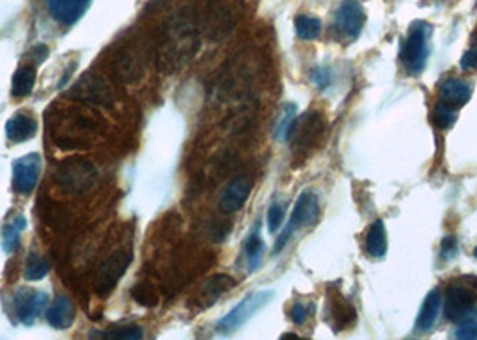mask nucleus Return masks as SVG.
I'll use <instances>...</instances> for the list:
<instances>
[{
	"mask_svg": "<svg viewBox=\"0 0 477 340\" xmlns=\"http://www.w3.org/2000/svg\"><path fill=\"white\" fill-rule=\"evenodd\" d=\"M237 285L234 278L227 274H218L214 278H210L208 281L199 288V292L194 295L192 303L199 308V310H205V308H210L212 304H215V301L221 297L225 292H228L230 288H234Z\"/></svg>",
	"mask_w": 477,
	"mask_h": 340,
	"instance_id": "16",
	"label": "nucleus"
},
{
	"mask_svg": "<svg viewBox=\"0 0 477 340\" xmlns=\"http://www.w3.org/2000/svg\"><path fill=\"white\" fill-rule=\"evenodd\" d=\"M244 11L246 0H208L203 18V31L210 40H225L243 20Z\"/></svg>",
	"mask_w": 477,
	"mask_h": 340,
	"instance_id": "2",
	"label": "nucleus"
},
{
	"mask_svg": "<svg viewBox=\"0 0 477 340\" xmlns=\"http://www.w3.org/2000/svg\"><path fill=\"white\" fill-rule=\"evenodd\" d=\"M97 168L87 160L81 158H69L62 161L56 172V181L65 192L69 193H85L92 190L97 183Z\"/></svg>",
	"mask_w": 477,
	"mask_h": 340,
	"instance_id": "6",
	"label": "nucleus"
},
{
	"mask_svg": "<svg viewBox=\"0 0 477 340\" xmlns=\"http://www.w3.org/2000/svg\"><path fill=\"white\" fill-rule=\"evenodd\" d=\"M308 77H311V81H313V84L318 90H327L330 87V82H332V70L329 66L318 65L308 72Z\"/></svg>",
	"mask_w": 477,
	"mask_h": 340,
	"instance_id": "33",
	"label": "nucleus"
},
{
	"mask_svg": "<svg viewBox=\"0 0 477 340\" xmlns=\"http://www.w3.org/2000/svg\"><path fill=\"white\" fill-rule=\"evenodd\" d=\"M90 337L117 340H138L144 339V330L136 326V324H117V326H111V328L104 330L101 333H92Z\"/></svg>",
	"mask_w": 477,
	"mask_h": 340,
	"instance_id": "25",
	"label": "nucleus"
},
{
	"mask_svg": "<svg viewBox=\"0 0 477 340\" xmlns=\"http://www.w3.org/2000/svg\"><path fill=\"white\" fill-rule=\"evenodd\" d=\"M457 120V110L445 106V104L438 103L434 108V113H432V122L436 124L440 129H448L453 127Z\"/></svg>",
	"mask_w": 477,
	"mask_h": 340,
	"instance_id": "31",
	"label": "nucleus"
},
{
	"mask_svg": "<svg viewBox=\"0 0 477 340\" xmlns=\"http://www.w3.org/2000/svg\"><path fill=\"white\" fill-rule=\"evenodd\" d=\"M323 135H325V119H323V115L320 111H308L305 115L294 119L285 142L291 144L294 158L304 161L320 145Z\"/></svg>",
	"mask_w": 477,
	"mask_h": 340,
	"instance_id": "3",
	"label": "nucleus"
},
{
	"mask_svg": "<svg viewBox=\"0 0 477 340\" xmlns=\"http://www.w3.org/2000/svg\"><path fill=\"white\" fill-rule=\"evenodd\" d=\"M327 317L330 320V328L334 333H339L346 328H352L357 320V311L350 304L345 295L338 290H330L327 297Z\"/></svg>",
	"mask_w": 477,
	"mask_h": 340,
	"instance_id": "12",
	"label": "nucleus"
},
{
	"mask_svg": "<svg viewBox=\"0 0 477 340\" xmlns=\"http://www.w3.org/2000/svg\"><path fill=\"white\" fill-rule=\"evenodd\" d=\"M47 304H49L47 292L33 290V288H20L13 300V306H15L18 320L27 324V326H31L45 311Z\"/></svg>",
	"mask_w": 477,
	"mask_h": 340,
	"instance_id": "11",
	"label": "nucleus"
},
{
	"mask_svg": "<svg viewBox=\"0 0 477 340\" xmlns=\"http://www.w3.org/2000/svg\"><path fill=\"white\" fill-rule=\"evenodd\" d=\"M441 304H443V301H441V292L438 288H434V290H431L425 295L422 308L418 311V317H416V330L418 332L429 333L436 326Z\"/></svg>",
	"mask_w": 477,
	"mask_h": 340,
	"instance_id": "19",
	"label": "nucleus"
},
{
	"mask_svg": "<svg viewBox=\"0 0 477 340\" xmlns=\"http://www.w3.org/2000/svg\"><path fill=\"white\" fill-rule=\"evenodd\" d=\"M457 254V238L454 235H448V237L443 238L441 242V258L450 262Z\"/></svg>",
	"mask_w": 477,
	"mask_h": 340,
	"instance_id": "36",
	"label": "nucleus"
},
{
	"mask_svg": "<svg viewBox=\"0 0 477 340\" xmlns=\"http://www.w3.org/2000/svg\"><path fill=\"white\" fill-rule=\"evenodd\" d=\"M294 31L297 36L304 41H313L320 36L321 33V22L320 18L311 17V15H300L294 20Z\"/></svg>",
	"mask_w": 477,
	"mask_h": 340,
	"instance_id": "26",
	"label": "nucleus"
},
{
	"mask_svg": "<svg viewBox=\"0 0 477 340\" xmlns=\"http://www.w3.org/2000/svg\"><path fill=\"white\" fill-rule=\"evenodd\" d=\"M476 2H477V0H476Z\"/></svg>",
	"mask_w": 477,
	"mask_h": 340,
	"instance_id": "43",
	"label": "nucleus"
},
{
	"mask_svg": "<svg viewBox=\"0 0 477 340\" xmlns=\"http://www.w3.org/2000/svg\"><path fill=\"white\" fill-rule=\"evenodd\" d=\"M320 219V199L314 192L305 190L300 197H298L297 205L292 208L291 221L289 224L298 230V228H308V226L316 224Z\"/></svg>",
	"mask_w": 477,
	"mask_h": 340,
	"instance_id": "15",
	"label": "nucleus"
},
{
	"mask_svg": "<svg viewBox=\"0 0 477 340\" xmlns=\"http://www.w3.org/2000/svg\"><path fill=\"white\" fill-rule=\"evenodd\" d=\"M292 233H294V228H292L291 224L285 226V230L278 235V238H276V244H275V247H273V254H278L280 251L287 246V242L291 240Z\"/></svg>",
	"mask_w": 477,
	"mask_h": 340,
	"instance_id": "38",
	"label": "nucleus"
},
{
	"mask_svg": "<svg viewBox=\"0 0 477 340\" xmlns=\"http://www.w3.org/2000/svg\"><path fill=\"white\" fill-rule=\"evenodd\" d=\"M364 24L366 13L357 0H345L334 13V29L346 41L359 38Z\"/></svg>",
	"mask_w": 477,
	"mask_h": 340,
	"instance_id": "9",
	"label": "nucleus"
},
{
	"mask_svg": "<svg viewBox=\"0 0 477 340\" xmlns=\"http://www.w3.org/2000/svg\"><path fill=\"white\" fill-rule=\"evenodd\" d=\"M472 84L469 81L457 77H448L447 81L441 82L440 87V101L438 103L445 104V106L453 108V110H460L465 106L472 97Z\"/></svg>",
	"mask_w": 477,
	"mask_h": 340,
	"instance_id": "17",
	"label": "nucleus"
},
{
	"mask_svg": "<svg viewBox=\"0 0 477 340\" xmlns=\"http://www.w3.org/2000/svg\"><path fill=\"white\" fill-rule=\"evenodd\" d=\"M38 131V122L31 113L18 111L6 122V136L13 144H22L33 138Z\"/></svg>",
	"mask_w": 477,
	"mask_h": 340,
	"instance_id": "18",
	"label": "nucleus"
},
{
	"mask_svg": "<svg viewBox=\"0 0 477 340\" xmlns=\"http://www.w3.org/2000/svg\"><path fill=\"white\" fill-rule=\"evenodd\" d=\"M192 15H180L169 24L162 41V61L176 65L183 63L198 49V33H196Z\"/></svg>",
	"mask_w": 477,
	"mask_h": 340,
	"instance_id": "1",
	"label": "nucleus"
},
{
	"mask_svg": "<svg viewBox=\"0 0 477 340\" xmlns=\"http://www.w3.org/2000/svg\"><path fill=\"white\" fill-rule=\"evenodd\" d=\"M364 247H366L368 254L371 258H383L387 253V233L384 222L378 219L373 224L368 228L366 240H364Z\"/></svg>",
	"mask_w": 477,
	"mask_h": 340,
	"instance_id": "22",
	"label": "nucleus"
},
{
	"mask_svg": "<svg viewBox=\"0 0 477 340\" xmlns=\"http://www.w3.org/2000/svg\"><path fill=\"white\" fill-rule=\"evenodd\" d=\"M76 94L85 101L94 104H110L113 101L110 87L103 77H83L81 82L76 87Z\"/></svg>",
	"mask_w": 477,
	"mask_h": 340,
	"instance_id": "20",
	"label": "nucleus"
},
{
	"mask_svg": "<svg viewBox=\"0 0 477 340\" xmlns=\"http://www.w3.org/2000/svg\"><path fill=\"white\" fill-rule=\"evenodd\" d=\"M34 82H36V70L34 66L25 65L15 72L11 81V95L17 98L27 97L31 95L34 88Z\"/></svg>",
	"mask_w": 477,
	"mask_h": 340,
	"instance_id": "23",
	"label": "nucleus"
},
{
	"mask_svg": "<svg viewBox=\"0 0 477 340\" xmlns=\"http://www.w3.org/2000/svg\"><path fill=\"white\" fill-rule=\"evenodd\" d=\"M41 174V156L36 152L25 154L13 163V189L22 195H29L38 185Z\"/></svg>",
	"mask_w": 477,
	"mask_h": 340,
	"instance_id": "10",
	"label": "nucleus"
},
{
	"mask_svg": "<svg viewBox=\"0 0 477 340\" xmlns=\"http://www.w3.org/2000/svg\"><path fill=\"white\" fill-rule=\"evenodd\" d=\"M314 311V304H304V303H294L291 308V320L297 326L305 324V320L308 319V316Z\"/></svg>",
	"mask_w": 477,
	"mask_h": 340,
	"instance_id": "35",
	"label": "nucleus"
},
{
	"mask_svg": "<svg viewBox=\"0 0 477 340\" xmlns=\"http://www.w3.org/2000/svg\"><path fill=\"white\" fill-rule=\"evenodd\" d=\"M131 295L133 300L138 304H142V306H157L158 304L157 290H155V287L149 285V283H140V285H136L131 290Z\"/></svg>",
	"mask_w": 477,
	"mask_h": 340,
	"instance_id": "30",
	"label": "nucleus"
},
{
	"mask_svg": "<svg viewBox=\"0 0 477 340\" xmlns=\"http://www.w3.org/2000/svg\"><path fill=\"white\" fill-rule=\"evenodd\" d=\"M460 66L461 70H465V72H469V70H476L477 72V43H474L472 49H469L463 56H461Z\"/></svg>",
	"mask_w": 477,
	"mask_h": 340,
	"instance_id": "37",
	"label": "nucleus"
},
{
	"mask_svg": "<svg viewBox=\"0 0 477 340\" xmlns=\"http://www.w3.org/2000/svg\"><path fill=\"white\" fill-rule=\"evenodd\" d=\"M50 267L47 263V260H43L38 253H29L27 258H25V269H24V278L27 281H40V279L45 278L49 274Z\"/></svg>",
	"mask_w": 477,
	"mask_h": 340,
	"instance_id": "27",
	"label": "nucleus"
},
{
	"mask_svg": "<svg viewBox=\"0 0 477 340\" xmlns=\"http://www.w3.org/2000/svg\"><path fill=\"white\" fill-rule=\"evenodd\" d=\"M474 256H476V258H477V247H476V249H474Z\"/></svg>",
	"mask_w": 477,
	"mask_h": 340,
	"instance_id": "42",
	"label": "nucleus"
},
{
	"mask_svg": "<svg viewBox=\"0 0 477 340\" xmlns=\"http://www.w3.org/2000/svg\"><path fill=\"white\" fill-rule=\"evenodd\" d=\"M282 339H297V335L294 333H285V335H282Z\"/></svg>",
	"mask_w": 477,
	"mask_h": 340,
	"instance_id": "40",
	"label": "nucleus"
},
{
	"mask_svg": "<svg viewBox=\"0 0 477 340\" xmlns=\"http://www.w3.org/2000/svg\"><path fill=\"white\" fill-rule=\"evenodd\" d=\"M275 297L271 290H260V292H253V294L246 295L237 306L234 308L232 311H228L227 316L222 317L221 320L218 323L215 330H218L221 335H228V333L237 332L241 326L248 323L251 317L255 316L257 311L262 310L269 301Z\"/></svg>",
	"mask_w": 477,
	"mask_h": 340,
	"instance_id": "7",
	"label": "nucleus"
},
{
	"mask_svg": "<svg viewBox=\"0 0 477 340\" xmlns=\"http://www.w3.org/2000/svg\"><path fill=\"white\" fill-rule=\"evenodd\" d=\"M47 56H49V49H47L43 43H40V45L34 47L33 50L29 52V58L34 59V63L36 65H40V63H43L47 59Z\"/></svg>",
	"mask_w": 477,
	"mask_h": 340,
	"instance_id": "39",
	"label": "nucleus"
},
{
	"mask_svg": "<svg viewBox=\"0 0 477 340\" xmlns=\"http://www.w3.org/2000/svg\"><path fill=\"white\" fill-rule=\"evenodd\" d=\"M251 189H253V181H251L250 176L241 174V176L234 177L227 185L225 192H222L221 199H219V209L227 215L239 212L244 206V202L248 201Z\"/></svg>",
	"mask_w": 477,
	"mask_h": 340,
	"instance_id": "13",
	"label": "nucleus"
},
{
	"mask_svg": "<svg viewBox=\"0 0 477 340\" xmlns=\"http://www.w3.org/2000/svg\"><path fill=\"white\" fill-rule=\"evenodd\" d=\"M129 263H131V254L126 253V251H115L106 260H103L95 271L94 281H92L95 294L99 297H108L111 292L115 290L117 283L122 279Z\"/></svg>",
	"mask_w": 477,
	"mask_h": 340,
	"instance_id": "8",
	"label": "nucleus"
},
{
	"mask_svg": "<svg viewBox=\"0 0 477 340\" xmlns=\"http://www.w3.org/2000/svg\"><path fill=\"white\" fill-rule=\"evenodd\" d=\"M76 319V308L74 303L65 297V295H58L54 303L50 304L47 310V323L52 326L54 330H69Z\"/></svg>",
	"mask_w": 477,
	"mask_h": 340,
	"instance_id": "21",
	"label": "nucleus"
},
{
	"mask_svg": "<svg viewBox=\"0 0 477 340\" xmlns=\"http://www.w3.org/2000/svg\"><path fill=\"white\" fill-rule=\"evenodd\" d=\"M25 226H27V222H25V219L22 217V215L17 219V221H13V224L6 226L4 231H2V235H4L6 253H13V251H17L18 242H20V233Z\"/></svg>",
	"mask_w": 477,
	"mask_h": 340,
	"instance_id": "29",
	"label": "nucleus"
},
{
	"mask_svg": "<svg viewBox=\"0 0 477 340\" xmlns=\"http://www.w3.org/2000/svg\"><path fill=\"white\" fill-rule=\"evenodd\" d=\"M456 339L461 340H474L477 339V311H470L465 319H461L457 323L456 333H454Z\"/></svg>",
	"mask_w": 477,
	"mask_h": 340,
	"instance_id": "32",
	"label": "nucleus"
},
{
	"mask_svg": "<svg viewBox=\"0 0 477 340\" xmlns=\"http://www.w3.org/2000/svg\"><path fill=\"white\" fill-rule=\"evenodd\" d=\"M294 119H297V104L287 103L284 106V110H282V115H280L278 122H276L275 127L276 140H280V142H285V140H287V133L289 129H291Z\"/></svg>",
	"mask_w": 477,
	"mask_h": 340,
	"instance_id": "28",
	"label": "nucleus"
},
{
	"mask_svg": "<svg viewBox=\"0 0 477 340\" xmlns=\"http://www.w3.org/2000/svg\"><path fill=\"white\" fill-rule=\"evenodd\" d=\"M474 40H477V27H476V33H474Z\"/></svg>",
	"mask_w": 477,
	"mask_h": 340,
	"instance_id": "41",
	"label": "nucleus"
},
{
	"mask_svg": "<svg viewBox=\"0 0 477 340\" xmlns=\"http://www.w3.org/2000/svg\"><path fill=\"white\" fill-rule=\"evenodd\" d=\"M432 27L425 22H415L409 27L408 38L404 40L400 59L409 75H420L425 70L431 56Z\"/></svg>",
	"mask_w": 477,
	"mask_h": 340,
	"instance_id": "4",
	"label": "nucleus"
},
{
	"mask_svg": "<svg viewBox=\"0 0 477 340\" xmlns=\"http://www.w3.org/2000/svg\"><path fill=\"white\" fill-rule=\"evenodd\" d=\"M92 0H45L50 18L62 25H74L90 8Z\"/></svg>",
	"mask_w": 477,
	"mask_h": 340,
	"instance_id": "14",
	"label": "nucleus"
},
{
	"mask_svg": "<svg viewBox=\"0 0 477 340\" xmlns=\"http://www.w3.org/2000/svg\"><path fill=\"white\" fill-rule=\"evenodd\" d=\"M285 217V206L280 202H273L268 209V230L269 233H276L280 230V226L284 222Z\"/></svg>",
	"mask_w": 477,
	"mask_h": 340,
	"instance_id": "34",
	"label": "nucleus"
},
{
	"mask_svg": "<svg viewBox=\"0 0 477 340\" xmlns=\"http://www.w3.org/2000/svg\"><path fill=\"white\" fill-rule=\"evenodd\" d=\"M477 301V276L465 274L448 283L445 295V317L457 324L474 310Z\"/></svg>",
	"mask_w": 477,
	"mask_h": 340,
	"instance_id": "5",
	"label": "nucleus"
},
{
	"mask_svg": "<svg viewBox=\"0 0 477 340\" xmlns=\"http://www.w3.org/2000/svg\"><path fill=\"white\" fill-rule=\"evenodd\" d=\"M264 240L260 238L259 231H253V233L248 237V240L244 242V253H246V262H248V271L253 272L257 271L262 263L264 256Z\"/></svg>",
	"mask_w": 477,
	"mask_h": 340,
	"instance_id": "24",
	"label": "nucleus"
}]
</instances>
